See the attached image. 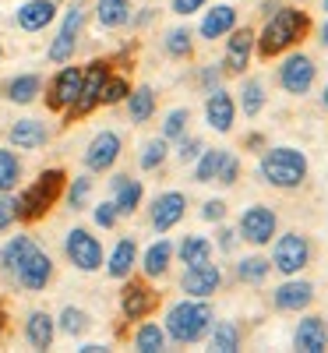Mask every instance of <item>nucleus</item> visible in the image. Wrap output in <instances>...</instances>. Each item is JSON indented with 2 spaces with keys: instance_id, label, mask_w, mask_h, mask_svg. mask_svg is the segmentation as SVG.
<instances>
[{
  "instance_id": "obj_1",
  "label": "nucleus",
  "mask_w": 328,
  "mask_h": 353,
  "mask_svg": "<svg viewBox=\"0 0 328 353\" xmlns=\"http://www.w3.org/2000/svg\"><path fill=\"white\" fill-rule=\"evenodd\" d=\"M311 32H314L311 11L304 4H283L254 32V57H261V61H279L283 53L304 46V39Z\"/></svg>"
},
{
  "instance_id": "obj_2",
  "label": "nucleus",
  "mask_w": 328,
  "mask_h": 353,
  "mask_svg": "<svg viewBox=\"0 0 328 353\" xmlns=\"http://www.w3.org/2000/svg\"><path fill=\"white\" fill-rule=\"evenodd\" d=\"M258 181L265 188H276V191H300L307 184V173H311V159L307 152L293 149V145H265L258 152Z\"/></svg>"
},
{
  "instance_id": "obj_3",
  "label": "nucleus",
  "mask_w": 328,
  "mask_h": 353,
  "mask_svg": "<svg viewBox=\"0 0 328 353\" xmlns=\"http://www.w3.org/2000/svg\"><path fill=\"white\" fill-rule=\"evenodd\" d=\"M216 321V307L201 297H181L163 314V329L170 336V346H198L205 343L208 329Z\"/></svg>"
},
{
  "instance_id": "obj_4",
  "label": "nucleus",
  "mask_w": 328,
  "mask_h": 353,
  "mask_svg": "<svg viewBox=\"0 0 328 353\" xmlns=\"http://www.w3.org/2000/svg\"><path fill=\"white\" fill-rule=\"evenodd\" d=\"M64 188H68V173H64L61 166L43 170L25 191L14 194L18 223H39V219H46L53 205L64 198Z\"/></svg>"
},
{
  "instance_id": "obj_5",
  "label": "nucleus",
  "mask_w": 328,
  "mask_h": 353,
  "mask_svg": "<svg viewBox=\"0 0 328 353\" xmlns=\"http://www.w3.org/2000/svg\"><path fill=\"white\" fill-rule=\"evenodd\" d=\"M272 254H268V261H272V272L279 276H300L307 265L314 261V244L304 230H286V233H276L272 237Z\"/></svg>"
},
{
  "instance_id": "obj_6",
  "label": "nucleus",
  "mask_w": 328,
  "mask_h": 353,
  "mask_svg": "<svg viewBox=\"0 0 328 353\" xmlns=\"http://www.w3.org/2000/svg\"><path fill=\"white\" fill-rule=\"evenodd\" d=\"M276 81L286 96H311L314 85H318V64L314 57L304 53L300 46L289 50L279 57V68H276Z\"/></svg>"
},
{
  "instance_id": "obj_7",
  "label": "nucleus",
  "mask_w": 328,
  "mask_h": 353,
  "mask_svg": "<svg viewBox=\"0 0 328 353\" xmlns=\"http://www.w3.org/2000/svg\"><path fill=\"white\" fill-rule=\"evenodd\" d=\"M113 71V61H106V57H96V61L85 64V78H81V92L78 99L71 103V110L64 113V121H85V117H92L99 110V96H103V85Z\"/></svg>"
},
{
  "instance_id": "obj_8",
  "label": "nucleus",
  "mask_w": 328,
  "mask_h": 353,
  "mask_svg": "<svg viewBox=\"0 0 328 353\" xmlns=\"http://www.w3.org/2000/svg\"><path fill=\"white\" fill-rule=\"evenodd\" d=\"M236 233H240V244H251V248H268L272 244V237L279 233V216L272 205H247V209L240 212V219H236Z\"/></svg>"
},
{
  "instance_id": "obj_9",
  "label": "nucleus",
  "mask_w": 328,
  "mask_h": 353,
  "mask_svg": "<svg viewBox=\"0 0 328 353\" xmlns=\"http://www.w3.org/2000/svg\"><path fill=\"white\" fill-rule=\"evenodd\" d=\"M64 258L74 265L78 272H99L103 269V241L96 237L92 230L85 226H71L64 233Z\"/></svg>"
},
{
  "instance_id": "obj_10",
  "label": "nucleus",
  "mask_w": 328,
  "mask_h": 353,
  "mask_svg": "<svg viewBox=\"0 0 328 353\" xmlns=\"http://www.w3.org/2000/svg\"><path fill=\"white\" fill-rule=\"evenodd\" d=\"M81 78H85V68H78L74 61H68V64L57 68V74L43 85L46 110H50V113H68L71 103H74L78 92H81Z\"/></svg>"
},
{
  "instance_id": "obj_11",
  "label": "nucleus",
  "mask_w": 328,
  "mask_h": 353,
  "mask_svg": "<svg viewBox=\"0 0 328 353\" xmlns=\"http://www.w3.org/2000/svg\"><path fill=\"white\" fill-rule=\"evenodd\" d=\"M156 307H159V290L152 286V279L127 276L124 286H121V318L141 321V318H152Z\"/></svg>"
},
{
  "instance_id": "obj_12",
  "label": "nucleus",
  "mask_w": 328,
  "mask_h": 353,
  "mask_svg": "<svg viewBox=\"0 0 328 353\" xmlns=\"http://www.w3.org/2000/svg\"><path fill=\"white\" fill-rule=\"evenodd\" d=\"M318 290L311 279H300V276H283L279 286H272V293H268V301H272V311L279 314H300L314 304Z\"/></svg>"
},
{
  "instance_id": "obj_13",
  "label": "nucleus",
  "mask_w": 328,
  "mask_h": 353,
  "mask_svg": "<svg viewBox=\"0 0 328 353\" xmlns=\"http://www.w3.org/2000/svg\"><path fill=\"white\" fill-rule=\"evenodd\" d=\"M53 272H57L53 258L36 244L32 251L25 254V261L18 265V272L11 276V283H14L18 290H25V293H43V290L53 283Z\"/></svg>"
},
{
  "instance_id": "obj_14",
  "label": "nucleus",
  "mask_w": 328,
  "mask_h": 353,
  "mask_svg": "<svg viewBox=\"0 0 328 353\" xmlns=\"http://www.w3.org/2000/svg\"><path fill=\"white\" fill-rule=\"evenodd\" d=\"M121 156H124V138L116 131H99V134H92V141L85 145L81 163H85L88 173L96 176V173H110L116 163H121Z\"/></svg>"
},
{
  "instance_id": "obj_15",
  "label": "nucleus",
  "mask_w": 328,
  "mask_h": 353,
  "mask_svg": "<svg viewBox=\"0 0 328 353\" xmlns=\"http://www.w3.org/2000/svg\"><path fill=\"white\" fill-rule=\"evenodd\" d=\"M187 216V194L184 191H159L148 201V226L156 233H170L173 226H181Z\"/></svg>"
},
{
  "instance_id": "obj_16",
  "label": "nucleus",
  "mask_w": 328,
  "mask_h": 353,
  "mask_svg": "<svg viewBox=\"0 0 328 353\" xmlns=\"http://www.w3.org/2000/svg\"><path fill=\"white\" fill-rule=\"evenodd\" d=\"M251 61H254V28L251 25H236L233 32L226 36V50H223V71H226V78L229 74L233 78L247 74Z\"/></svg>"
},
{
  "instance_id": "obj_17",
  "label": "nucleus",
  "mask_w": 328,
  "mask_h": 353,
  "mask_svg": "<svg viewBox=\"0 0 328 353\" xmlns=\"http://www.w3.org/2000/svg\"><path fill=\"white\" fill-rule=\"evenodd\" d=\"M226 283V272H223V265L212 261H205V265H194V269H184L181 276V293L184 297H201V301H212L216 293L223 290Z\"/></svg>"
},
{
  "instance_id": "obj_18",
  "label": "nucleus",
  "mask_w": 328,
  "mask_h": 353,
  "mask_svg": "<svg viewBox=\"0 0 328 353\" xmlns=\"http://www.w3.org/2000/svg\"><path fill=\"white\" fill-rule=\"evenodd\" d=\"M205 124L208 131H216V134H229L233 124H236V99L226 85H219L216 92H208L205 96Z\"/></svg>"
},
{
  "instance_id": "obj_19",
  "label": "nucleus",
  "mask_w": 328,
  "mask_h": 353,
  "mask_svg": "<svg viewBox=\"0 0 328 353\" xmlns=\"http://www.w3.org/2000/svg\"><path fill=\"white\" fill-rule=\"evenodd\" d=\"M173 251H176V244L170 241V237H163L159 233V241H152L145 251H138V272L145 276V279H166L170 276V269H173Z\"/></svg>"
},
{
  "instance_id": "obj_20",
  "label": "nucleus",
  "mask_w": 328,
  "mask_h": 353,
  "mask_svg": "<svg viewBox=\"0 0 328 353\" xmlns=\"http://www.w3.org/2000/svg\"><path fill=\"white\" fill-rule=\"evenodd\" d=\"M236 25H240V11H236L233 4L205 8V11H201V21H198V39H205V43L226 39Z\"/></svg>"
},
{
  "instance_id": "obj_21",
  "label": "nucleus",
  "mask_w": 328,
  "mask_h": 353,
  "mask_svg": "<svg viewBox=\"0 0 328 353\" xmlns=\"http://www.w3.org/2000/svg\"><path fill=\"white\" fill-rule=\"evenodd\" d=\"M293 350L300 353H325L328 350V318L325 314H304L293 329Z\"/></svg>"
},
{
  "instance_id": "obj_22",
  "label": "nucleus",
  "mask_w": 328,
  "mask_h": 353,
  "mask_svg": "<svg viewBox=\"0 0 328 353\" xmlns=\"http://www.w3.org/2000/svg\"><path fill=\"white\" fill-rule=\"evenodd\" d=\"M57 14H61V4H57V0H25V4L14 11V25L21 28V32L36 36V32H46V28L57 21Z\"/></svg>"
},
{
  "instance_id": "obj_23",
  "label": "nucleus",
  "mask_w": 328,
  "mask_h": 353,
  "mask_svg": "<svg viewBox=\"0 0 328 353\" xmlns=\"http://www.w3.org/2000/svg\"><path fill=\"white\" fill-rule=\"evenodd\" d=\"M110 198L116 205V212H121V219L134 216L141 209V201H145V184L131 173H113L110 176Z\"/></svg>"
},
{
  "instance_id": "obj_24",
  "label": "nucleus",
  "mask_w": 328,
  "mask_h": 353,
  "mask_svg": "<svg viewBox=\"0 0 328 353\" xmlns=\"http://www.w3.org/2000/svg\"><path fill=\"white\" fill-rule=\"evenodd\" d=\"M103 269H106V276L116 279V283H124L127 276L138 272V241L131 237V233H124V237L113 244V251L103 258Z\"/></svg>"
},
{
  "instance_id": "obj_25",
  "label": "nucleus",
  "mask_w": 328,
  "mask_h": 353,
  "mask_svg": "<svg viewBox=\"0 0 328 353\" xmlns=\"http://www.w3.org/2000/svg\"><path fill=\"white\" fill-rule=\"evenodd\" d=\"M46 141H50V128L43 121H36V117H21V121H14L8 128V145L11 149L36 152V149H43Z\"/></svg>"
},
{
  "instance_id": "obj_26",
  "label": "nucleus",
  "mask_w": 328,
  "mask_h": 353,
  "mask_svg": "<svg viewBox=\"0 0 328 353\" xmlns=\"http://www.w3.org/2000/svg\"><path fill=\"white\" fill-rule=\"evenodd\" d=\"M43 74H36V71H25V74H14V78H8L4 85H0V96H4L8 103H14V106H32L39 96H43Z\"/></svg>"
},
{
  "instance_id": "obj_27",
  "label": "nucleus",
  "mask_w": 328,
  "mask_h": 353,
  "mask_svg": "<svg viewBox=\"0 0 328 353\" xmlns=\"http://www.w3.org/2000/svg\"><path fill=\"white\" fill-rule=\"evenodd\" d=\"M21 332H25V343L32 350H53V343H57V318L50 311H28Z\"/></svg>"
},
{
  "instance_id": "obj_28",
  "label": "nucleus",
  "mask_w": 328,
  "mask_h": 353,
  "mask_svg": "<svg viewBox=\"0 0 328 353\" xmlns=\"http://www.w3.org/2000/svg\"><path fill=\"white\" fill-rule=\"evenodd\" d=\"M233 99H236V113H244L247 121H254V117H261L265 106H268L265 81L261 78H251V74H240V88L233 92Z\"/></svg>"
},
{
  "instance_id": "obj_29",
  "label": "nucleus",
  "mask_w": 328,
  "mask_h": 353,
  "mask_svg": "<svg viewBox=\"0 0 328 353\" xmlns=\"http://www.w3.org/2000/svg\"><path fill=\"white\" fill-rule=\"evenodd\" d=\"M173 258L184 265V269H194V265H205L216 258V244L212 237H201V233H187V237H181V244H176Z\"/></svg>"
},
{
  "instance_id": "obj_30",
  "label": "nucleus",
  "mask_w": 328,
  "mask_h": 353,
  "mask_svg": "<svg viewBox=\"0 0 328 353\" xmlns=\"http://www.w3.org/2000/svg\"><path fill=\"white\" fill-rule=\"evenodd\" d=\"M124 110H127V121L131 124H148L156 117V110H159V96H156V88L152 85H138V88H131V96L124 99Z\"/></svg>"
},
{
  "instance_id": "obj_31",
  "label": "nucleus",
  "mask_w": 328,
  "mask_h": 353,
  "mask_svg": "<svg viewBox=\"0 0 328 353\" xmlns=\"http://www.w3.org/2000/svg\"><path fill=\"white\" fill-rule=\"evenodd\" d=\"M131 346L138 353H163V350H170V336L163 329V321L141 318L138 325H134V332H131Z\"/></svg>"
},
{
  "instance_id": "obj_32",
  "label": "nucleus",
  "mask_w": 328,
  "mask_h": 353,
  "mask_svg": "<svg viewBox=\"0 0 328 353\" xmlns=\"http://www.w3.org/2000/svg\"><path fill=\"white\" fill-rule=\"evenodd\" d=\"M92 14H96V25H99V28H106V32H116V28H127V25H131L134 8H131V0H96Z\"/></svg>"
},
{
  "instance_id": "obj_33",
  "label": "nucleus",
  "mask_w": 328,
  "mask_h": 353,
  "mask_svg": "<svg viewBox=\"0 0 328 353\" xmlns=\"http://www.w3.org/2000/svg\"><path fill=\"white\" fill-rule=\"evenodd\" d=\"M205 343H208V350H216V353H236L240 350V343H244V329L236 325V321H212V329H208V336H205Z\"/></svg>"
},
{
  "instance_id": "obj_34",
  "label": "nucleus",
  "mask_w": 328,
  "mask_h": 353,
  "mask_svg": "<svg viewBox=\"0 0 328 353\" xmlns=\"http://www.w3.org/2000/svg\"><path fill=\"white\" fill-rule=\"evenodd\" d=\"M36 248V237H28V233H18V237H8L4 244H0V272H4L8 279L18 272V265L25 261V254Z\"/></svg>"
},
{
  "instance_id": "obj_35",
  "label": "nucleus",
  "mask_w": 328,
  "mask_h": 353,
  "mask_svg": "<svg viewBox=\"0 0 328 353\" xmlns=\"http://www.w3.org/2000/svg\"><path fill=\"white\" fill-rule=\"evenodd\" d=\"M226 156H229V149H208V145H205L201 156L191 163V181L194 184H216V176H219Z\"/></svg>"
},
{
  "instance_id": "obj_36",
  "label": "nucleus",
  "mask_w": 328,
  "mask_h": 353,
  "mask_svg": "<svg viewBox=\"0 0 328 353\" xmlns=\"http://www.w3.org/2000/svg\"><path fill=\"white\" fill-rule=\"evenodd\" d=\"M163 53L170 61H194V32L187 25H176L163 32Z\"/></svg>"
},
{
  "instance_id": "obj_37",
  "label": "nucleus",
  "mask_w": 328,
  "mask_h": 353,
  "mask_svg": "<svg viewBox=\"0 0 328 353\" xmlns=\"http://www.w3.org/2000/svg\"><path fill=\"white\" fill-rule=\"evenodd\" d=\"M233 272L244 286H261L268 276H272V261H268L265 254H244V258H236Z\"/></svg>"
},
{
  "instance_id": "obj_38",
  "label": "nucleus",
  "mask_w": 328,
  "mask_h": 353,
  "mask_svg": "<svg viewBox=\"0 0 328 353\" xmlns=\"http://www.w3.org/2000/svg\"><path fill=\"white\" fill-rule=\"evenodd\" d=\"M92 191H96V181L92 173H78V176H68V188H64V205L71 212H81L88 209V201H92Z\"/></svg>"
},
{
  "instance_id": "obj_39",
  "label": "nucleus",
  "mask_w": 328,
  "mask_h": 353,
  "mask_svg": "<svg viewBox=\"0 0 328 353\" xmlns=\"http://www.w3.org/2000/svg\"><path fill=\"white\" fill-rule=\"evenodd\" d=\"M25 176V166H21V156L11 149V145H0V194L8 191H18Z\"/></svg>"
},
{
  "instance_id": "obj_40",
  "label": "nucleus",
  "mask_w": 328,
  "mask_h": 353,
  "mask_svg": "<svg viewBox=\"0 0 328 353\" xmlns=\"http://www.w3.org/2000/svg\"><path fill=\"white\" fill-rule=\"evenodd\" d=\"M166 159H170V141H166L163 134L141 141V149H138V166H141L145 173H159V170L166 166Z\"/></svg>"
},
{
  "instance_id": "obj_41",
  "label": "nucleus",
  "mask_w": 328,
  "mask_h": 353,
  "mask_svg": "<svg viewBox=\"0 0 328 353\" xmlns=\"http://www.w3.org/2000/svg\"><path fill=\"white\" fill-rule=\"evenodd\" d=\"M78 46H81V36H78V32H68V28H57V36H53V39H50V46H46V61L61 68V64L74 61Z\"/></svg>"
},
{
  "instance_id": "obj_42",
  "label": "nucleus",
  "mask_w": 328,
  "mask_h": 353,
  "mask_svg": "<svg viewBox=\"0 0 328 353\" xmlns=\"http://www.w3.org/2000/svg\"><path fill=\"white\" fill-rule=\"evenodd\" d=\"M88 329H92V314H88L85 307H74V304L61 307V314H57V332H64L71 339H81Z\"/></svg>"
},
{
  "instance_id": "obj_43",
  "label": "nucleus",
  "mask_w": 328,
  "mask_h": 353,
  "mask_svg": "<svg viewBox=\"0 0 328 353\" xmlns=\"http://www.w3.org/2000/svg\"><path fill=\"white\" fill-rule=\"evenodd\" d=\"M191 131V106H173L166 117H163V128H159V134L173 145L176 138H184Z\"/></svg>"
},
{
  "instance_id": "obj_44",
  "label": "nucleus",
  "mask_w": 328,
  "mask_h": 353,
  "mask_svg": "<svg viewBox=\"0 0 328 353\" xmlns=\"http://www.w3.org/2000/svg\"><path fill=\"white\" fill-rule=\"evenodd\" d=\"M131 88H134L131 78L110 71V78H106V85H103V96H99V106H121V103L131 96Z\"/></svg>"
},
{
  "instance_id": "obj_45",
  "label": "nucleus",
  "mask_w": 328,
  "mask_h": 353,
  "mask_svg": "<svg viewBox=\"0 0 328 353\" xmlns=\"http://www.w3.org/2000/svg\"><path fill=\"white\" fill-rule=\"evenodd\" d=\"M201 149H205V138H198V134H184V138H176L173 145H170V156H176V163H184V166H191L198 156H201Z\"/></svg>"
},
{
  "instance_id": "obj_46",
  "label": "nucleus",
  "mask_w": 328,
  "mask_h": 353,
  "mask_svg": "<svg viewBox=\"0 0 328 353\" xmlns=\"http://www.w3.org/2000/svg\"><path fill=\"white\" fill-rule=\"evenodd\" d=\"M198 88L208 96V92H216L219 85H226V71H223V61H212V64H201L198 74H194Z\"/></svg>"
},
{
  "instance_id": "obj_47",
  "label": "nucleus",
  "mask_w": 328,
  "mask_h": 353,
  "mask_svg": "<svg viewBox=\"0 0 328 353\" xmlns=\"http://www.w3.org/2000/svg\"><path fill=\"white\" fill-rule=\"evenodd\" d=\"M216 251L219 254H236V248H240V233H236V226H229L226 219L216 223Z\"/></svg>"
},
{
  "instance_id": "obj_48",
  "label": "nucleus",
  "mask_w": 328,
  "mask_h": 353,
  "mask_svg": "<svg viewBox=\"0 0 328 353\" xmlns=\"http://www.w3.org/2000/svg\"><path fill=\"white\" fill-rule=\"evenodd\" d=\"M92 223H96L99 230H113L116 223H121V212H116V205H113V198H106V201L92 205Z\"/></svg>"
},
{
  "instance_id": "obj_49",
  "label": "nucleus",
  "mask_w": 328,
  "mask_h": 353,
  "mask_svg": "<svg viewBox=\"0 0 328 353\" xmlns=\"http://www.w3.org/2000/svg\"><path fill=\"white\" fill-rule=\"evenodd\" d=\"M240 156H236L233 149H229V156H226V163H223V170H219V176H216V184L219 188H233L236 181H240Z\"/></svg>"
},
{
  "instance_id": "obj_50",
  "label": "nucleus",
  "mask_w": 328,
  "mask_h": 353,
  "mask_svg": "<svg viewBox=\"0 0 328 353\" xmlns=\"http://www.w3.org/2000/svg\"><path fill=\"white\" fill-rule=\"evenodd\" d=\"M205 223H223L226 216H229V205L223 201V198H208L205 205H201V212H198Z\"/></svg>"
},
{
  "instance_id": "obj_51",
  "label": "nucleus",
  "mask_w": 328,
  "mask_h": 353,
  "mask_svg": "<svg viewBox=\"0 0 328 353\" xmlns=\"http://www.w3.org/2000/svg\"><path fill=\"white\" fill-rule=\"evenodd\" d=\"M18 223V209H14V191L0 194V233H8Z\"/></svg>"
},
{
  "instance_id": "obj_52",
  "label": "nucleus",
  "mask_w": 328,
  "mask_h": 353,
  "mask_svg": "<svg viewBox=\"0 0 328 353\" xmlns=\"http://www.w3.org/2000/svg\"><path fill=\"white\" fill-rule=\"evenodd\" d=\"M212 0H170V11L176 18H191V14H201Z\"/></svg>"
},
{
  "instance_id": "obj_53",
  "label": "nucleus",
  "mask_w": 328,
  "mask_h": 353,
  "mask_svg": "<svg viewBox=\"0 0 328 353\" xmlns=\"http://www.w3.org/2000/svg\"><path fill=\"white\" fill-rule=\"evenodd\" d=\"M265 145H268V138H265L261 131H251V134L244 138V152H261Z\"/></svg>"
},
{
  "instance_id": "obj_54",
  "label": "nucleus",
  "mask_w": 328,
  "mask_h": 353,
  "mask_svg": "<svg viewBox=\"0 0 328 353\" xmlns=\"http://www.w3.org/2000/svg\"><path fill=\"white\" fill-rule=\"evenodd\" d=\"M156 21V8H141L138 14H131V28H145Z\"/></svg>"
},
{
  "instance_id": "obj_55",
  "label": "nucleus",
  "mask_w": 328,
  "mask_h": 353,
  "mask_svg": "<svg viewBox=\"0 0 328 353\" xmlns=\"http://www.w3.org/2000/svg\"><path fill=\"white\" fill-rule=\"evenodd\" d=\"M258 4H261V8H258V14H261V18H268V14L276 11V8H283L286 0H258Z\"/></svg>"
},
{
  "instance_id": "obj_56",
  "label": "nucleus",
  "mask_w": 328,
  "mask_h": 353,
  "mask_svg": "<svg viewBox=\"0 0 328 353\" xmlns=\"http://www.w3.org/2000/svg\"><path fill=\"white\" fill-rule=\"evenodd\" d=\"M78 353H106V346H103V343H81Z\"/></svg>"
},
{
  "instance_id": "obj_57",
  "label": "nucleus",
  "mask_w": 328,
  "mask_h": 353,
  "mask_svg": "<svg viewBox=\"0 0 328 353\" xmlns=\"http://www.w3.org/2000/svg\"><path fill=\"white\" fill-rule=\"evenodd\" d=\"M318 43H321V46L328 50V14H325V21L318 25Z\"/></svg>"
},
{
  "instance_id": "obj_58",
  "label": "nucleus",
  "mask_w": 328,
  "mask_h": 353,
  "mask_svg": "<svg viewBox=\"0 0 328 353\" xmlns=\"http://www.w3.org/2000/svg\"><path fill=\"white\" fill-rule=\"evenodd\" d=\"M4 332H8V307L0 301V339H4Z\"/></svg>"
},
{
  "instance_id": "obj_59",
  "label": "nucleus",
  "mask_w": 328,
  "mask_h": 353,
  "mask_svg": "<svg viewBox=\"0 0 328 353\" xmlns=\"http://www.w3.org/2000/svg\"><path fill=\"white\" fill-rule=\"evenodd\" d=\"M321 106H325V110H328V81H325V85H321Z\"/></svg>"
},
{
  "instance_id": "obj_60",
  "label": "nucleus",
  "mask_w": 328,
  "mask_h": 353,
  "mask_svg": "<svg viewBox=\"0 0 328 353\" xmlns=\"http://www.w3.org/2000/svg\"><path fill=\"white\" fill-rule=\"evenodd\" d=\"M321 11H325V14H328V0H321Z\"/></svg>"
},
{
  "instance_id": "obj_61",
  "label": "nucleus",
  "mask_w": 328,
  "mask_h": 353,
  "mask_svg": "<svg viewBox=\"0 0 328 353\" xmlns=\"http://www.w3.org/2000/svg\"><path fill=\"white\" fill-rule=\"evenodd\" d=\"M0 64H4V46H0Z\"/></svg>"
},
{
  "instance_id": "obj_62",
  "label": "nucleus",
  "mask_w": 328,
  "mask_h": 353,
  "mask_svg": "<svg viewBox=\"0 0 328 353\" xmlns=\"http://www.w3.org/2000/svg\"><path fill=\"white\" fill-rule=\"evenodd\" d=\"M244 4H251V0H244Z\"/></svg>"
}]
</instances>
